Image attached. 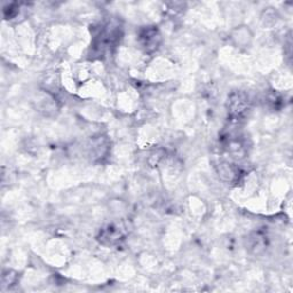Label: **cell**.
I'll return each mask as SVG.
<instances>
[{
    "mask_svg": "<svg viewBox=\"0 0 293 293\" xmlns=\"http://www.w3.org/2000/svg\"><path fill=\"white\" fill-rule=\"evenodd\" d=\"M247 108V99L243 94H234L229 100V110L232 115L239 116Z\"/></svg>",
    "mask_w": 293,
    "mask_h": 293,
    "instance_id": "1",
    "label": "cell"
},
{
    "mask_svg": "<svg viewBox=\"0 0 293 293\" xmlns=\"http://www.w3.org/2000/svg\"><path fill=\"white\" fill-rule=\"evenodd\" d=\"M219 173H220L221 175L226 174V175H227L226 180L232 181V180H234V179H235V178H237V174H238V170H237V168L234 167L233 164H222V165L220 166Z\"/></svg>",
    "mask_w": 293,
    "mask_h": 293,
    "instance_id": "3",
    "label": "cell"
},
{
    "mask_svg": "<svg viewBox=\"0 0 293 293\" xmlns=\"http://www.w3.org/2000/svg\"><path fill=\"white\" fill-rule=\"evenodd\" d=\"M141 39L143 41V46H145L146 50H154L158 45L159 35L157 30H155V29H146V31L142 32Z\"/></svg>",
    "mask_w": 293,
    "mask_h": 293,
    "instance_id": "2",
    "label": "cell"
}]
</instances>
